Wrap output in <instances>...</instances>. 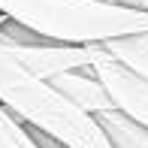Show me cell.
<instances>
[{
  "label": "cell",
  "mask_w": 148,
  "mask_h": 148,
  "mask_svg": "<svg viewBox=\"0 0 148 148\" xmlns=\"http://www.w3.org/2000/svg\"><path fill=\"white\" fill-rule=\"evenodd\" d=\"M97 124L103 127L106 139L112 148H148V127L133 121L130 115H124L121 109H103L97 112Z\"/></svg>",
  "instance_id": "6"
},
{
  "label": "cell",
  "mask_w": 148,
  "mask_h": 148,
  "mask_svg": "<svg viewBox=\"0 0 148 148\" xmlns=\"http://www.w3.org/2000/svg\"><path fill=\"white\" fill-rule=\"evenodd\" d=\"M49 82L55 85L66 100H73L79 109H85L88 115H97V112L115 106L112 97H109V91L103 88V82L97 79V73H94L91 66H79V70L58 73V76H51Z\"/></svg>",
  "instance_id": "5"
},
{
  "label": "cell",
  "mask_w": 148,
  "mask_h": 148,
  "mask_svg": "<svg viewBox=\"0 0 148 148\" xmlns=\"http://www.w3.org/2000/svg\"><path fill=\"white\" fill-rule=\"evenodd\" d=\"M0 106L21 124L55 136L66 148H112L97 118L66 100L49 79H39L0 45Z\"/></svg>",
  "instance_id": "1"
},
{
  "label": "cell",
  "mask_w": 148,
  "mask_h": 148,
  "mask_svg": "<svg viewBox=\"0 0 148 148\" xmlns=\"http://www.w3.org/2000/svg\"><path fill=\"white\" fill-rule=\"evenodd\" d=\"M0 148H39L27 133V124H21L3 106H0Z\"/></svg>",
  "instance_id": "8"
},
{
  "label": "cell",
  "mask_w": 148,
  "mask_h": 148,
  "mask_svg": "<svg viewBox=\"0 0 148 148\" xmlns=\"http://www.w3.org/2000/svg\"><path fill=\"white\" fill-rule=\"evenodd\" d=\"M91 70L109 91L115 109H121L124 115L148 127V79L130 70L127 64H121L100 42H91Z\"/></svg>",
  "instance_id": "3"
},
{
  "label": "cell",
  "mask_w": 148,
  "mask_h": 148,
  "mask_svg": "<svg viewBox=\"0 0 148 148\" xmlns=\"http://www.w3.org/2000/svg\"><path fill=\"white\" fill-rule=\"evenodd\" d=\"M0 12L51 42L70 45L148 33V12L112 0H0Z\"/></svg>",
  "instance_id": "2"
},
{
  "label": "cell",
  "mask_w": 148,
  "mask_h": 148,
  "mask_svg": "<svg viewBox=\"0 0 148 148\" xmlns=\"http://www.w3.org/2000/svg\"><path fill=\"white\" fill-rule=\"evenodd\" d=\"M109 55H115L121 64L136 70L139 76L148 79V33H130V36H115L100 42Z\"/></svg>",
  "instance_id": "7"
},
{
  "label": "cell",
  "mask_w": 148,
  "mask_h": 148,
  "mask_svg": "<svg viewBox=\"0 0 148 148\" xmlns=\"http://www.w3.org/2000/svg\"><path fill=\"white\" fill-rule=\"evenodd\" d=\"M112 3L127 6V9H142V12H148V0H112Z\"/></svg>",
  "instance_id": "9"
},
{
  "label": "cell",
  "mask_w": 148,
  "mask_h": 148,
  "mask_svg": "<svg viewBox=\"0 0 148 148\" xmlns=\"http://www.w3.org/2000/svg\"><path fill=\"white\" fill-rule=\"evenodd\" d=\"M0 45L39 79H51L58 73L79 70V66H91V45H70V42H51V39L36 45H12L0 39Z\"/></svg>",
  "instance_id": "4"
}]
</instances>
